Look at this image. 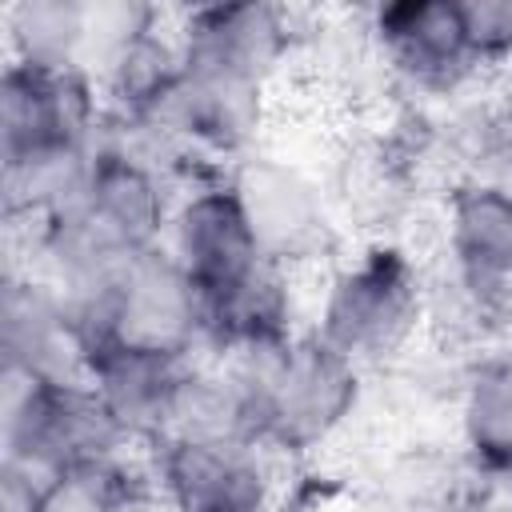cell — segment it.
<instances>
[{"label":"cell","instance_id":"10","mask_svg":"<svg viewBox=\"0 0 512 512\" xmlns=\"http://www.w3.org/2000/svg\"><path fill=\"white\" fill-rule=\"evenodd\" d=\"M184 376L188 364L180 356H160L120 344L92 348L84 360V380L96 388V396L108 404V412L120 420L128 436L168 432Z\"/></svg>","mask_w":512,"mask_h":512},{"label":"cell","instance_id":"12","mask_svg":"<svg viewBox=\"0 0 512 512\" xmlns=\"http://www.w3.org/2000/svg\"><path fill=\"white\" fill-rule=\"evenodd\" d=\"M4 364L40 380H84V344L72 328L68 304L40 284H8L4 308Z\"/></svg>","mask_w":512,"mask_h":512},{"label":"cell","instance_id":"8","mask_svg":"<svg viewBox=\"0 0 512 512\" xmlns=\"http://www.w3.org/2000/svg\"><path fill=\"white\" fill-rule=\"evenodd\" d=\"M288 32L272 4H208L192 8L180 40L184 68L264 84Z\"/></svg>","mask_w":512,"mask_h":512},{"label":"cell","instance_id":"13","mask_svg":"<svg viewBox=\"0 0 512 512\" xmlns=\"http://www.w3.org/2000/svg\"><path fill=\"white\" fill-rule=\"evenodd\" d=\"M452 256L476 296H500L512 284V192L468 184L452 196Z\"/></svg>","mask_w":512,"mask_h":512},{"label":"cell","instance_id":"4","mask_svg":"<svg viewBox=\"0 0 512 512\" xmlns=\"http://www.w3.org/2000/svg\"><path fill=\"white\" fill-rule=\"evenodd\" d=\"M420 320V280L404 252L372 248L348 264L320 312V340L344 352L352 364L392 356Z\"/></svg>","mask_w":512,"mask_h":512},{"label":"cell","instance_id":"9","mask_svg":"<svg viewBox=\"0 0 512 512\" xmlns=\"http://www.w3.org/2000/svg\"><path fill=\"white\" fill-rule=\"evenodd\" d=\"M232 192L268 260H300L324 240V208L316 188L276 160H248L232 176Z\"/></svg>","mask_w":512,"mask_h":512},{"label":"cell","instance_id":"21","mask_svg":"<svg viewBox=\"0 0 512 512\" xmlns=\"http://www.w3.org/2000/svg\"><path fill=\"white\" fill-rule=\"evenodd\" d=\"M116 512H176V508H172V504H168L164 496H152V492H140V488H128Z\"/></svg>","mask_w":512,"mask_h":512},{"label":"cell","instance_id":"17","mask_svg":"<svg viewBox=\"0 0 512 512\" xmlns=\"http://www.w3.org/2000/svg\"><path fill=\"white\" fill-rule=\"evenodd\" d=\"M468 452L500 476H512V364H484L464 396Z\"/></svg>","mask_w":512,"mask_h":512},{"label":"cell","instance_id":"11","mask_svg":"<svg viewBox=\"0 0 512 512\" xmlns=\"http://www.w3.org/2000/svg\"><path fill=\"white\" fill-rule=\"evenodd\" d=\"M376 32L392 64L424 88H448L472 68L460 4L404 0L376 12Z\"/></svg>","mask_w":512,"mask_h":512},{"label":"cell","instance_id":"14","mask_svg":"<svg viewBox=\"0 0 512 512\" xmlns=\"http://www.w3.org/2000/svg\"><path fill=\"white\" fill-rule=\"evenodd\" d=\"M292 300L276 260H264L232 288L204 300V332L236 352H268L288 344Z\"/></svg>","mask_w":512,"mask_h":512},{"label":"cell","instance_id":"20","mask_svg":"<svg viewBox=\"0 0 512 512\" xmlns=\"http://www.w3.org/2000/svg\"><path fill=\"white\" fill-rule=\"evenodd\" d=\"M44 476L4 460V476H0V512H36L40 508V492H44Z\"/></svg>","mask_w":512,"mask_h":512},{"label":"cell","instance_id":"7","mask_svg":"<svg viewBox=\"0 0 512 512\" xmlns=\"http://www.w3.org/2000/svg\"><path fill=\"white\" fill-rule=\"evenodd\" d=\"M172 260L200 288V296H216L260 268L268 256L256 244V232L232 192V184L204 188L188 196L172 220Z\"/></svg>","mask_w":512,"mask_h":512},{"label":"cell","instance_id":"19","mask_svg":"<svg viewBox=\"0 0 512 512\" xmlns=\"http://www.w3.org/2000/svg\"><path fill=\"white\" fill-rule=\"evenodd\" d=\"M460 20L472 64L512 56V0H464Z\"/></svg>","mask_w":512,"mask_h":512},{"label":"cell","instance_id":"3","mask_svg":"<svg viewBox=\"0 0 512 512\" xmlns=\"http://www.w3.org/2000/svg\"><path fill=\"white\" fill-rule=\"evenodd\" d=\"M128 440L88 380H40L4 364V460L56 476L80 464H112Z\"/></svg>","mask_w":512,"mask_h":512},{"label":"cell","instance_id":"16","mask_svg":"<svg viewBox=\"0 0 512 512\" xmlns=\"http://www.w3.org/2000/svg\"><path fill=\"white\" fill-rule=\"evenodd\" d=\"M12 48L20 64L36 68H80L88 44V4L72 0H28L8 16Z\"/></svg>","mask_w":512,"mask_h":512},{"label":"cell","instance_id":"18","mask_svg":"<svg viewBox=\"0 0 512 512\" xmlns=\"http://www.w3.org/2000/svg\"><path fill=\"white\" fill-rule=\"evenodd\" d=\"M128 484L112 464H80L48 476L36 512H116Z\"/></svg>","mask_w":512,"mask_h":512},{"label":"cell","instance_id":"5","mask_svg":"<svg viewBox=\"0 0 512 512\" xmlns=\"http://www.w3.org/2000/svg\"><path fill=\"white\" fill-rule=\"evenodd\" d=\"M96 96L84 68H36L12 60L0 80V156L40 148H88Z\"/></svg>","mask_w":512,"mask_h":512},{"label":"cell","instance_id":"6","mask_svg":"<svg viewBox=\"0 0 512 512\" xmlns=\"http://www.w3.org/2000/svg\"><path fill=\"white\" fill-rule=\"evenodd\" d=\"M160 492L176 512H268L272 484L256 440L168 436Z\"/></svg>","mask_w":512,"mask_h":512},{"label":"cell","instance_id":"2","mask_svg":"<svg viewBox=\"0 0 512 512\" xmlns=\"http://www.w3.org/2000/svg\"><path fill=\"white\" fill-rule=\"evenodd\" d=\"M240 384L248 396L256 444H276L292 452L312 448L328 432H336L360 396L356 364L320 336L288 340L268 352H248Z\"/></svg>","mask_w":512,"mask_h":512},{"label":"cell","instance_id":"15","mask_svg":"<svg viewBox=\"0 0 512 512\" xmlns=\"http://www.w3.org/2000/svg\"><path fill=\"white\" fill-rule=\"evenodd\" d=\"M92 148H40L4 160V204L8 212L56 216L84 184Z\"/></svg>","mask_w":512,"mask_h":512},{"label":"cell","instance_id":"1","mask_svg":"<svg viewBox=\"0 0 512 512\" xmlns=\"http://www.w3.org/2000/svg\"><path fill=\"white\" fill-rule=\"evenodd\" d=\"M64 304L84 344V360L104 344L188 360L192 344L208 336L200 288L184 276L172 252L156 248L132 256L112 276L68 292Z\"/></svg>","mask_w":512,"mask_h":512}]
</instances>
